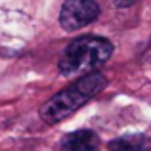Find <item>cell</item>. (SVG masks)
Masks as SVG:
<instances>
[{"mask_svg":"<svg viewBox=\"0 0 151 151\" xmlns=\"http://www.w3.org/2000/svg\"><path fill=\"white\" fill-rule=\"evenodd\" d=\"M107 84L105 75L101 73H86L82 75L78 81L69 84L65 90L58 92L52 96L44 105L40 107V119L48 124H55V122L67 119L78 111L88 100H92L96 94H100Z\"/></svg>","mask_w":151,"mask_h":151,"instance_id":"1","label":"cell"},{"mask_svg":"<svg viewBox=\"0 0 151 151\" xmlns=\"http://www.w3.org/2000/svg\"><path fill=\"white\" fill-rule=\"evenodd\" d=\"M113 54V44L103 37H78L73 42L67 44L59 58V71L65 77H75V75H86L90 71L101 67Z\"/></svg>","mask_w":151,"mask_h":151,"instance_id":"2","label":"cell"},{"mask_svg":"<svg viewBox=\"0 0 151 151\" xmlns=\"http://www.w3.org/2000/svg\"><path fill=\"white\" fill-rule=\"evenodd\" d=\"M100 15V4L96 0H65L59 12V25L63 31L73 33L90 25Z\"/></svg>","mask_w":151,"mask_h":151,"instance_id":"3","label":"cell"},{"mask_svg":"<svg viewBox=\"0 0 151 151\" xmlns=\"http://www.w3.org/2000/svg\"><path fill=\"white\" fill-rule=\"evenodd\" d=\"M100 145V138L92 130H77L63 138L61 151H96Z\"/></svg>","mask_w":151,"mask_h":151,"instance_id":"4","label":"cell"},{"mask_svg":"<svg viewBox=\"0 0 151 151\" xmlns=\"http://www.w3.org/2000/svg\"><path fill=\"white\" fill-rule=\"evenodd\" d=\"M151 140L144 134H126L109 142V151H149Z\"/></svg>","mask_w":151,"mask_h":151,"instance_id":"5","label":"cell"},{"mask_svg":"<svg viewBox=\"0 0 151 151\" xmlns=\"http://www.w3.org/2000/svg\"><path fill=\"white\" fill-rule=\"evenodd\" d=\"M138 0H113V4L117 8H128V6H132V4H136Z\"/></svg>","mask_w":151,"mask_h":151,"instance_id":"6","label":"cell"},{"mask_svg":"<svg viewBox=\"0 0 151 151\" xmlns=\"http://www.w3.org/2000/svg\"><path fill=\"white\" fill-rule=\"evenodd\" d=\"M96 151H98V149H96Z\"/></svg>","mask_w":151,"mask_h":151,"instance_id":"7","label":"cell"}]
</instances>
